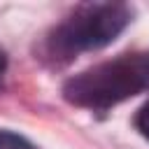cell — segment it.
I'll list each match as a JSON object with an SVG mask.
<instances>
[{"label":"cell","instance_id":"5","mask_svg":"<svg viewBox=\"0 0 149 149\" xmlns=\"http://www.w3.org/2000/svg\"><path fill=\"white\" fill-rule=\"evenodd\" d=\"M5 70H7V56H5V51L0 49V81H2V74H5Z\"/></svg>","mask_w":149,"mask_h":149},{"label":"cell","instance_id":"2","mask_svg":"<svg viewBox=\"0 0 149 149\" xmlns=\"http://www.w3.org/2000/svg\"><path fill=\"white\" fill-rule=\"evenodd\" d=\"M133 21V9L123 2H86L79 5L49 37L51 54L70 58L81 51L102 49L114 42Z\"/></svg>","mask_w":149,"mask_h":149},{"label":"cell","instance_id":"1","mask_svg":"<svg viewBox=\"0 0 149 149\" xmlns=\"http://www.w3.org/2000/svg\"><path fill=\"white\" fill-rule=\"evenodd\" d=\"M149 88V54L121 56L79 72L63 86V95L88 109H107Z\"/></svg>","mask_w":149,"mask_h":149},{"label":"cell","instance_id":"4","mask_svg":"<svg viewBox=\"0 0 149 149\" xmlns=\"http://www.w3.org/2000/svg\"><path fill=\"white\" fill-rule=\"evenodd\" d=\"M135 126H137V130L149 140V102L137 112V116H135Z\"/></svg>","mask_w":149,"mask_h":149},{"label":"cell","instance_id":"3","mask_svg":"<svg viewBox=\"0 0 149 149\" xmlns=\"http://www.w3.org/2000/svg\"><path fill=\"white\" fill-rule=\"evenodd\" d=\"M0 149H40V147L14 130H0Z\"/></svg>","mask_w":149,"mask_h":149}]
</instances>
